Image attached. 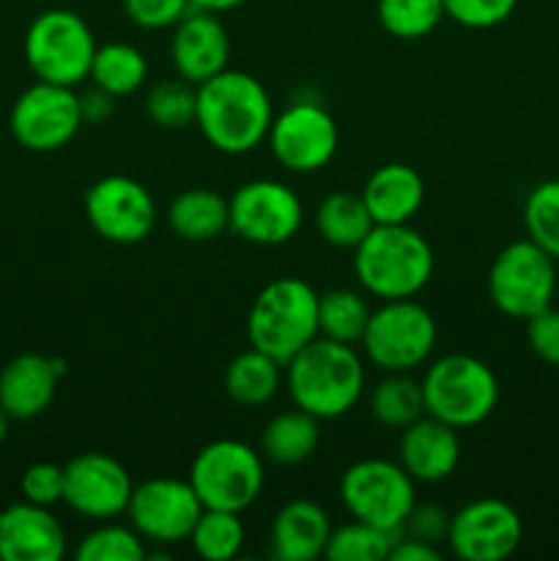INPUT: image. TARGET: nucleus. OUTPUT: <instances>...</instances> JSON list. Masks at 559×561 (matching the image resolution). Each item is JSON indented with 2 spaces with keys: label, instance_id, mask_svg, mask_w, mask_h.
Instances as JSON below:
<instances>
[{
  "label": "nucleus",
  "instance_id": "37",
  "mask_svg": "<svg viewBox=\"0 0 559 561\" xmlns=\"http://www.w3.org/2000/svg\"><path fill=\"white\" fill-rule=\"evenodd\" d=\"M518 0H444V11L449 20L471 31H488L513 16Z\"/></svg>",
  "mask_w": 559,
  "mask_h": 561
},
{
  "label": "nucleus",
  "instance_id": "42",
  "mask_svg": "<svg viewBox=\"0 0 559 561\" xmlns=\"http://www.w3.org/2000/svg\"><path fill=\"white\" fill-rule=\"evenodd\" d=\"M389 561H442V551H438V546L400 531L392 551H389Z\"/></svg>",
  "mask_w": 559,
  "mask_h": 561
},
{
  "label": "nucleus",
  "instance_id": "29",
  "mask_svg": "<svg viewBox=\"0 0 559 561\" xmlns=\"http://www.w3.org/2000/svg\"><path fill=\"white\" fill-rule=\"evenodd\" d=\"M370 414L384 427H395V431L409 427L411 422L425 416L422 381H414L409 373H389L373 387Z\"/></svg>",
  "mask_w": 559,
  "mask_h": 561
},
{
  "label": "nucleus",
  "instance_id": "40",
  "mask_svg": "<svg viewBox=\"0 0 559 561\" xmlns=\"http://www.w3.org/2000/svg\"><path fill=\"white\" fill-rule=\"evenodd\" d=\"M526 340L532 354L548 367H559V310L546 307L526 321Z\"/></svg>",
  "mask_w": 559,
  "mask_h": 561
},
{
  "label": "nucleus",
  "instance_id": "16",
  "mask_svg": "<svg viewBox=\"0 0 559 561\" xmlns=\"http://www.w3.org/2000/svg\"><path fill=\"white\" fill-rule=\"evenodd\" d=\"M524 540L521 515L502 499H477L449 520L447 546L464 561H502Z\"/></svg>",
  "mask_w": 559,
  "mask_h": 561
},
{
  "label": "nucleus",
  "instance_id": "28",
  "mask_svg": "<svg viewBox=\"0 0 559 561\" xmlns=\"http://www.w3.org/2000/svg\"><path fill=\"white\" fill-rule=\"evenodd\" d=\"M88 77L93 80V85L102 88V91L110 93L113 99L132 96V93H137L146 85L148 60L135 44H104V47H96L91 75Z\"/></svg>",
  "mask_w": 559,
  "mask_h": 561
},
{
  "label": "nucleus",
  "instance_id": "1",
  "mask_svg": "<svg viewBox=\"0 0 559 561\" xmlns=\"http://www.w3.org/2000/svg\"><path fill=\"white\" fill-rule=\"evenodd\" d=\"M272 96L258 77L225 69L197 85L195 124L217 151L241 157L266 140L272 126Z\"/></svg>",
  "mask_w": 559,
  "mask_h": 561
},
{
  "label": "nucleus",
  "instance_id": "18",
  "mask_svg": "<svg viewBox=\"0 0 559 561\" xmlns=\"http://www.w3.org/2000/svg\"><path fill=\"white\" fill-rule=\"evenodd\" d=\"M170 58H173L175 75L184 77L192 85H201L228 69L230 36L219 16L212 11H186L173 27Z\"/></svg>",
  "mask_w": 559,
  "mask_h": 561
},
{
  "label": "nucleus",
  "instance_id": "7",
  "mask_svg": "<svg viewBox=\"0 0 559 561\" xmlns=\"http://www.w3.org/2000/svg\"><path fill=\"white\" fill-rule=\"evenodd\" d=\"M190 485L206 510L244 513L263 491V460L250 444L219 438L195 455Z\"/></svg>",
  "mask_w": 559,
  "mask_h": 561
},
{
  "label": "nucleus",
  "instance_id": "6",
  "mask_svg": "<svg viewBox=\"0 0 559 561\" xmlns=\"http://www.w3.org/2000/svg\"><path fill=\"white\" fill-rule=\"evenodd\" d=\"M96 38L91 25L69 9H49L25 33V60L36 80L77 88L91 75Z\"/></svg>",
  "mask_w": 559,
  "mask_h": 561
},
{
  "label": "nucleus",
  "instance_id": "10",
  "mask_svg": "<svg viewBox=\"0 0 559 561\" xmlns=\"http://www.w3.org/2000/svg\"><path fill=\"white\" fill-rule=\"evenodd\" d=\"M340 499L354 520H365L387 531H403L406 518L417 504V491L403 466L367 458L345 469Z\"/></svg>",
  "mask_w": 559,
  "mask_h": 561
},
{
  "label": "nucleus",
  "instance_id": "23",
  "mask_svg": "<svg viewBox=\"0 0 559 561\" xmlns=\"http://www.w3.org/2000/svg\"><path fill=\"white\" fill-rule=\"evenodd\" d=\"M332 520L310 499L288 502L272 520V553L280 561H316L327 553Z\"/></svg>",
  "mask_w": 559,
  "mask_h": 561
},
{
  "label": "nucleus",
  "instance_id": "21",
  "mask_svg": "<svg viewBox=\"0 0 559 561\" xmlns=\"http://www.w3.org/2000/svg\"><path fill=\"white\" fill-rule=\"evenodd\" d=\"M460 442L458 431L447 422L425 414L400 436V466L414 482H442L458 469Z\"/></svg>",
  "mask_w": 559,
  "mask_h": 561
},
{
  "label": "nucleus",
  "instance_id": "9",
  "mask_svg": "<svg viewBox=\"0 0 559 561\" xmlns=\"http://www.w3.org/2000/svg\"><path fill=\"white\" fill-rule=\"evenodd\" d=\"M557 294V261L535 241L521 239L504 247L488 268V296L507 318L529 321L551 307Z\"/></svg>",
  "mask_w": 559,
  "mask_h": 561
},
{
  "label": "nucleus",
  "instance_id": "12",
  "mask_svg": "<svg viewBox=\"0 0 559 561\" xmlns=\"http://www.w3.org/2000/svg\"><path fill=\"white\" fill-rule=\"evenodd\" d=\"M230 230L250 244L277 247L294 239L305 219L299 195L283 181L255 179L241 184L228 201Z\"/></svg>",
  "mask_w": 559,
  "mask_h": 561
},
{
  "label": "nucleus",
  "instance_id": "32",
  "mask_svg": "<svg viewBox=\"0 0 559 561\" xmlns=\"http://www.w3.org/2000/svg\"><path fill=\"white\" fill-rule=\"evenodd\" d=\"M244 540L247 531L239 513H228V510H203L190 535L195 553L206 561H228L239 557Z\"/></svg>",
  "mask_w": 559,
  "mask_h": 561
},
{
  "label": "nucleus",
  "instance_id": "17",
  "mask_svg": "<svg viewBox=\"0 0 559 561\" xmlns=\"http://www.w3.org/2000/svg\"><path fill=\"white\" fill-rule=\"evenodd\" d=\"M64 502L82 518L104 524L129 507L135 482L121 460L104 453H82L64 466Z\"/></svg>",
  "mask_w": 559,
  "mask_h": 561
},
{
  "label": "nucleus",
  "instance_id": "19",
  "mask_svg": "<svg viewBox=\"0 0 559 561\" xmlns=\"http://www.w3.org/2000/svg\"><path fill=\"white\" fill-rule=\"evenodd\" d=\"M66 557V531L49 507L20 502L0 513V559L60 561Z\"/></svg>",
  "mask_w": 559,
  "mask_h": 561
},
{
  "label": "nucleus",
  "instance_id": "15",
  "mask_svg": "<svg viewBox=\"0 0 559 561\" xmlns=\"http://www.w3.org/2000/svg\"><path fill=\"white\" fill-rule=\"evenodd\" d=\"M203 510L206 507L197 499L190 480L153 477V480L135 485L126 515L142 540L175 546V542L190 540Z\"/></svg>",
  "mask_w": 559,
  "mask_h": 561
},
{
  "label": "nucleus",
  "instance_id": "43",
  "mask_svg": "<svg viewBox=\"0 0 559 561\" xmlns=\"http://www.w3.org/2000/svg\"><path fill=\"white\" fill-rule=\"evenodd\" d=\"M80 110H82V121L85 124H102L104 118L113 115V96L104 93L102 88L93 85L91 91L82 93L80 96Z\"/></svg>",
  "mask_w": 559,
  "mask_h": 561
},
{
  "label": "nucleus",
  "instance_id": "38",
  "mask_svg": "<svg viewBox=\"0 0 559 561\" xmlns=\"http://www.w3.org/2000/svg\"><path fill=\"white\" fill-rule=\"evenodd\" d=\"M64 466L47 463V460L27 466L20 480V491L25 496V502L38 504V507H53V504L64 502Z\"/></svg>",
  "mask_w": 559,
  "mask_h": 561
},
{
  "label": "nucleus",
  "instance_id": "27",
  "mask_svg": "<svg viewBox=\"0 0 559 561\" xmlns=\"http://www.w3.org/2000/svg\"><path fill=\"white\" fill-rule=\"evenodd\" d=\"M376 228L362 192H332L316 208V230L327 244L338 250H356L365 236Z\"/></svg>",
  "mask_w": 559,
  "mask_h": 561
},
{
  "label": "nucleus",
  "instance_id": "34",
  "mask_svg": "<svg viewBox=\"0 0 559 561\" xmlns=\"http://www.w3.org/2000/svg\"><path fill=\"white\" fill-rule=\"evenodd\" d=\"M526 239L559 263V179L543 181L524 203Z\"/></svg>",
  "mask_w": 559,
  "mask_h": 561
},
{
  "label": "nucleus",
  "instance_id": "24",
  "mask_svg": "<svg viewBox=\"0 0 559 561\" xmlns=\"http://www.w3.org/2000/svg\"><path fill=\"white\" fill-rule=\"evenodd\" d=\"M168 222L173 233L184 241H214L230 230V206L219 192L203 190H184L173 203H170Z\"/></svg>",
  "mask_w": 559,
  "mask_h": 561
},
{
  "label": "nucleus",
  "instance_id": "44",
  "mask_svg": "<svg viewBox=\"0 0 559 561\" xmlns=\"http://www.w3.org/2000/svg\"><path fill=\"white\" fill-rule=\"evenodd\" d=\"M247 0H190V9L197 11H212V14H225V11L239 9Z\"/></svg>",
  "mask_w": 559,
  "mask_h": 561
},
{
  "label": "nucleus",
  "instance_id": "36",
  "mask_svg": "<svg viewBox=\"0 0 559 561\" xmlns=\"http://www.w3.org/2000/svg\"><path fill=\"white\" fill-rule=\"evenodd\" d=\"M75 557L77 561H142L148 551L135 526L126 529L118 524H104L77 546Z\"/></svg>",
  "mask_w": 559,
  "mask_h": 561
},
{
  "label": "nucleus",
  "instance_id": "22",
  "mask_svg": "<svg viewBox=\"0 0 559 561\" xmlns=\"http://www.w3.org/2000/svg\"><path fill=\"white\" fill-rule=\"evenodd\" d=\"M362 201L376 225H409L425 203V181L411 164H381L367 175Z\"/></svg>",
  "mask_w": 559,
  "mask_h": 561
},
{
  "label": "nucleus",
  "instance_id": "35",
  "mask_svg": "<svg viewBox=\"0 0 559 561\" xmlns=\"http://www.w3.org/2000/svg\"><path fill=\"white\" fill-rule=\"evenodd\" d=\"M146 113L159 129H186L190 124H195L197 85L186 82L184 77L157 82L148 91Z\"/></svg>",
  "mask_w": 559,
  "mask_h": 561
},
{
  "label": "nucleus",
  "instance_id": "11",
  "mask_svg": "<svg viewBox=\"0 0 559 561\" xmlns=\"http://www.w3.org/2000/svg\"><path fill=\"white\" fill-rule=\"evenodd\" d=\"M80 96L75 88L38 80L25 88L11 107L9 126L14 140L33 153H53L69 146L82 129Z\"/></svg>",
  "mask_w": 559,
  "mask_h": 561
},
{
  "label": "nucleus",
  "instance_id": "13",
  "mask_svg": "<svg viewBox=\"0 0 559 561\" xmlns=\"http://www.w3.org/2000/svg\"><path fill=\"white\" fill-rule=\"evenodd\" d=\"M88 225L110 244H140L157 225L151 192L129 175H104L85 192Z\"/></svg>",
  "mask_w": 559,
  "mask_h": 561
},
{
  "label": "nucleus",
  "instance_id": "20",
  "mask_svg": "<svg viewBox=\"0 0 559 561\" xmlns=\"http://www.w3.org/2000/svg\"><path fill=\"white\" fill-rule=\"evenodd\" d=\"M64 362L42 354L14 356L0 370V409L11 420H36L53 405Z\"/></svg>",
  "mask_w": 559,
  "mask_h": 561
},
{
  "label": "nucleus",
  "instance_id": "4",
  "mask_svg": "<svg viewBox=\"0 0 559 561\" xmlns=\"http://www.w3.org/2000/svg\"><path fill=\"white\" fill-rule=\"evenodd\" d=\"M318 296L299 277H280L255 296L247 316V340L285 367L318 337Z\"/></svg>",
  "mask_w": 559,
  "mask_h": 561
},
{
  "label": "nucleus",
  "instance_id": "31",
  "mask_svg": "<svg viewBox=\"0 0 559 561\" xmlns=\"http://www.w3.org/2000/svg\"><path fill=\"white\" fill-rule=\"evenodd\" d=\"M376 14L389 36L400 42H417L431 36L442 25L447 11L444 0H378Z\"/></svg>",
  "mask_w": 559,
  "mask_h": 561
},
{
  "label": "nucleus",
  "instance_id": "8",
  "mask_svg": "<svg viewBox=\"0 0 559 561\" xmlns=\"http://www.w3.org/2000/svg\"><path fill=\"white\" fill-rule=\"evenodd\" d=\"M436 337V321L425 307L414 299H392L370 312L362 348L378 370L411 373L431 359Z\"/></svg>",
  "mask_w": 559,
  "mask_h": 561
},
{
  "label": "nucleus",
  "instance_id": "2",
  "mask_svg": "<svg viewBox=\"0 0 559 561\" xmlns=\"http://www.w3.org/2000/svg\"><path fill=\"white\" fill-rule=\"evenodd\" d=\"M285 387L296 409L323 422L338 420L362 400L365 365L354 345L318 334L294 359L285 362Z\"/></svg>",
  "mask_w": 559,
  "mask_h": 561
},
{
  "label": "nucleus",
  "instance_id": "25",
  "mask_svg": "<svg viewBox=\"0 0 559 561\" xmlns=\"http://www.w3.org/2000/svg\"><path fill=\"white\" fill-rule=\"evenodd\" d=\"M321 444V420L307 411L294 409L272 416L261 438V449L272 463L296 466L312 458Z\"/></svg>",
  "mask_w": 559,
  "mask_h": 561
},
{
  "label": "nucleus",
  "instance_id": "3",
  "mask_svg": "<svg viewBox=\"0 0 559 561\" xmlns=\"http://www.w3.org/2000/svg\"><path fill=\"white\" fill-rule=\"evenodd\" d=\"M354 274L376 299H414L433 277V250L409 225H376L354 250Z\"/></svg>",
  "mask_w": 559,
  "mask_h": 561
},
{
  "label": "nucleus",
  "instance_id": "14",
  "mask_svg": "<svg viewBox=\"0 0 559 561\" xmlns=\"http://www.w3.org/2000/svg\"><path fill=\"white\" fill-rule=\"evenodd\" d=\"M266 140L285 170L318 173L334 159L340 135L329 110L316 102H294L274 115Z\"/></svg>",
  "mask_w": 559,
  "mask_h": 561
},
{
  "label": "nucleus",
  "instance_id": "33",
  "mask_svg": "<svg viewBox=\"0 0 559 561\" xmlns=\"http://www.w3.org/2000/svg\"><path fill=\"white\" fill-rule=\"evenodd\" d=\"M398 535L400 531H387L365 520H354V524L332 529L323 557L329 561H384L389 559Z\"/></svg>",
  "mask_w": 559,
  "mask_h": 561
},
{
  "label": "nucleus",
  "instance_id": "45",
  "mask_svg": "<svg viewBox=\"0 0 559 561\" xmlns=\"http://www.w3.org/2000/svg\"><path fill=\"white\" fill-rule=\"evenodd\" d=\"M9 427H11V416L5 414L3 409H0V444H3L5 438H9Z\"/></svg>",
  "mask_w": 559,
  "mask_h": 561
},
{
  "label": "nucleus",
  "instance_id": "5",
  "mask_svg": "<svg viewBox=\"0 0 559 561\" xmlns=\"http://www.w3.org/2000/svg\"><path fill=\"white\" fill-rule=\"evenodd\" d=\"M425 414L455 431L482 425L499 405L497 373L469 354H449L433 362L422 378Z\"/></svg>",
  "mask_w": 559,
  "mask_h": 561
},
{
  "label": "nucleus",
  "instance_id": "26",
  "mask_svg": "<svg viewBox=\"0 0 559 561\" xmlns=\"http://www.w3.org/2000/svg\"><path fill=\"white\" fill-rule=\"evenodd\" d=\"M283 378L285 367L250 345V351L236 356L225 370V392L233 403L255 409V405H266L280 392Z\"/></svg>",
  "mask_w": 559,
  "mask_h": 561
},
{
  "label": "nucleus",
  "instance_id": "39",
  "mask_svg": "<svg viewBox=\"0 0 559 561\" xmlns=\"http://www.w3.org/2000/svg\"><path fill=\"white\" fill-rule=\"evenodd\" d=\"M124 11L142 31L175 27L190 11V0H124Z\"/></svg>",
  "mask_w": 559,
  "mask_h": 561
},
{
  "label": "nucleus",
  "instance_id": "30",
  "mask_svg": "<svg viewBox=\"0 0 559 561\" xmlns=\"http://www.w3.org/2000/svg\"><path fill=\"white\" fill-rule=\"evenodd\" d=\"M367 299L356 290L334 288L318 296V334L334 343L356 345L365 337L367 321H370Z\"/></svg>",
  "mask_w": 559,
  "mask_h": 561
},
{
  "label": "nucleus",
  "instance_id": "41",
  "mask_svg": "<svg viewBox=\"0 0 559 561\" xmlns=\"http://www.w3.org/2000/svg\"><path fill=\"white\" fill-rule=\"evenodd\" d=\"M449 520H453V515L438 504H414L411 515L406 518L403 531L417 540L431 542V546H442V542H447Z\"/></svg>",
  "mask_w": 559,
  "mask_h": 561
}]
</instances>
